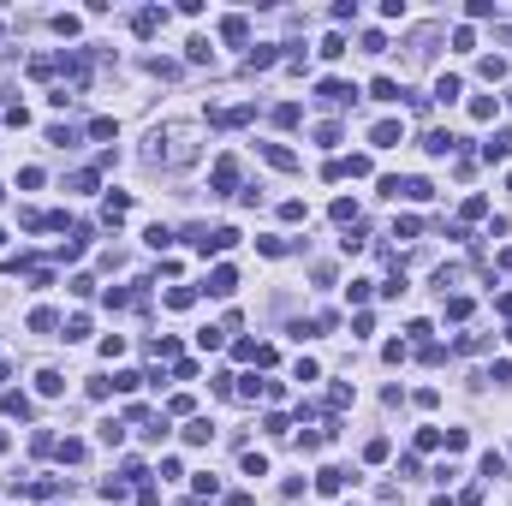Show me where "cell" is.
Wrapping results in <instances>:
<instances>
[{
	"instance_id": "1",
	"label": "cell",
	"mask_w": 512,
	"mask_h": 506,
	"mask_svg": "<svg viewBox=\"0 0 512 506\" xmlns=\"http://www.w3.org/2000/svg\"><path fill=\"white\" fill-rule=\"evenodd\" d=\"M150 161H167V167L197 161V131L191 125H161L155 138H150Z\"/></svg>"
},
{
	"instance_id": "2",
	"label": "cell",
	"mask_w": 512,
	"mask_h": 506,
	"mask_svg": "<svg viewBox=\"0 0 512 506\" xmlns=\"http://www.w3.org/2000/svg\"><path fill=\"white\" fill-rule=\"evenodd\" d=\"M197 292H209V298H233V292H239V274H233V268H214L209 286H197Z\"/></svg>"
},
{
	"instance_id": "3",
	"label": "cell",
	"mask_w": 512,
	"mask_h": 506,
	"mask_svg": "<svg viewBox=\"0 0 512 506\" xmlns=\"http://www.w3.org/2000/svg\"><path fill=\"white\" fill-rule=\"evenodd\" d=\"M209 185H214V197H226V191L239 185V161H233V155H221V161H214V179H209Z\"/></svg>"
},
{
	"instance_id": "4",
	"label": "cell",
	"mask_w": 512,
	"mask_h": 506,
	"mask_svg": "<svg viewBox=\"0 0 512 506\" xmlns=\"http://www.w3.org/2000/svg\"><path fill=\"white\" fill-rule=\"evenodd\" d=\"M352 95H357V90H352V83H340V78H328L322 90H316V101H322V108H345Z\"/></svg>"
},
{
	"instance_id": "5",
	"label": "cell",
	"mask_w": 512,
	"mask_h": 506,
	"mask_svg": "<svg viewBox=\"0 0 512 506\" xmlns=\"http://www.w3.org/2000/svg\"><path fill=\"white\" fill-rule=\"evenodd\" d=\"M345 482H357V477H352V470H340V465H322V470H316V488H322V495H340Z\"/></svg>"
},
{
	"instance_id": "6",
	"label": "cell",
	"mask_w": 512,
	"mask_h": 506,
	"mask_svg": "<svg viewBox=\"0 0 512 506\" xmlns=\"http://www.w3.org/2000/svg\"><path fill=\"white\" fill-rule=\"evenodd\" d=\"M251 101H239V108H209V125H244V120H251Z\"/></svg>"
},
{
	"instance_id": "7",
	"label": "cell",
	"mask_w": 512,
	"mask_h": 506,
	"mask_svg": "<svg viewBox=\"0 0 512 506\" xmlns=\"http://www.w3.org/2000/svg\"><path fill=\"white\" fill-rule=\"evenodd\" d=\"M370 143H375V149H393V143H405V125H399V120H382V125L370 131Z\"/></svg>"
},
{
	"instance_id": "8",
	"label": "cell",
	"mask_w": 512,
	"mask_h": 506,
	"mask_svg": "<svg viewBox=\"0 0 512 506\" xmlns=\"http://www.w3.org/2000/svg\"><path fill=\"white\" fill-rule=\"evenodd\" d=\"M483 161H512V131H494L483 143Z\"/></svg>"
},
{
	"instance_id": "9",
	"label": "cell",
	"mask_w": 512,
	"mask_h": 506,
	"mask_svg": "<svg viewBox=\"0 0 512 506\" xmlns=\"http://www.w3.org/2000/svg\"><path fill=\"white\" fill-rule=\"evenodd\" d=\"M262 161L280 167V173H292V167H298V155H292V149H280V143H262Z\"/></svg>"
},
{
	"instance_id": "10",
	"label": "cell",
	"mask_w": 512,
	"mask_h": 506,
	"mask_svg": "<svg viewBox=\"0 0 512 506\" xmlns=\"http://www.w3.org/2000/svg\"><path fill=\"white\" fill-rule=\"evenodd\" d=\"M161 24H167V12H155V6H150V12H137V19H131V30H137V36H155Z\"/></svg>"
},
{
	"instance_id": "11",
	"label": "cell",
	"mask_w": 512,
	"mask_h": 506,
	"mask_svg": "<svg viewBox=\"0 0 512 506\" xmlns=\"http://www.w3.org/2000/svg\"><path fill=\"white\" fill-rule=\"evenodd\" d=\"M36 393H42V399L66 393V376H60V369H42V376H36Z\"/></svg>"
},
{
	"instance_id": "12",
	"label": "cell",
	"mask_w": 512,
	"mask_h": 506,
	"mask_svg": "<svg viewBox=\"0 0 512 506\" xmlns=\"http://www.w3.org/2000/svg\"><path fill=\"white\" fill-rule=\"evenodd\" d=\"M387 453H393V441H387V435H370V441H363V459H370V465H382Z\"/></svg>"
},
{
	"instance_id": "13",
	"label": "cell",
	"mask_w": 512,
	"mask_h": 506,
	"mask_svg": "<svg viewBox=\"0 0 512 506\" xmlns=\"http://www.w3.org/2000/svg\"><path fill=\"white\" fill-rule=\"evenodd\" d=\"M0 411H6V417H30V399H24V393H6V387H0Z\"/></svg>"
},
{
	"instance_id": "14",
	"label": "cell",
	"mask_w": 512,
	"mask_h": 506,
	"mask_svg": "<svg viewBox=\"0 0 512 506\" xmlns=\"http://www.w3.org/2000/svg\"><path fill=\"white\" fill-rule=\"evenodd\" d=\"M54 328H60V316L48 310V304H42V310H30V334H54Z\"/></svg>"
},
{
	"instance_id": "15",
	"label": "cell",
	"mask_w": 512,
	"mask_h": 506,
	"mask_svg": "<svg viewBox=\"0 0 512 506\" xmlns=\"http://www.w3.org/2000/svg\"><path fill=\"white\" fill-rule=\"evenodd\" d=\"M328 215H334L340 227H357V202H352V197H340V202H334V209H328Z\"/></svg>"
},
{
	"instance_id": "16",
	"label": "cell",
	"mask_w": 512,
	"mask_h": 506,
	"mask_svg": "<svg viewBox=\"0 0 512 506\" xmlns=\"http://www.w3.org/2000/svg\"><path fill=\"white\" fill-rule=\"evenodd\" d=\"M221 36H226V42H244V36H251V24L233 12V19H221Z\"/></svg>"
},
{
	"instance_id": "17",
	"label": "cell",
	"mask_w": 512,
	"mask_h": 506,
	"mask_svg": "<svg viewBox=\"0 0 512 506\" xmlns=\"http://www.w3.org/2000/svg\"><path fill=\"white\" fill-rule=\"evenodd\" d=\"M370 95H375V101H399L405 90H399V83H393V78H375V83H370Z\"/></svg>"
},
{
	"instance_id": "18",
	"label": "cell",
	"mask_w": 512,
	"mask_h": 506,
	"mask_svg": "<svg viewBox=\"0 0 512 506\" xmlns=\"http://www.w3.org/2000/svg\"><path fill=\"white\" fill-rule=\"evenodd\" d=\"M191 304H197V286H173L167 292V310H191Z\"/></svg>"
},
{
	"instance_id": "19",
	"label": "cell",
	"mask_w": 512,
	"mask_h": 506,
	"mask_svg": "<svg viewBox=\"0 0 512 506\" xmlns=\"http://www.w3.org/2000/svg\"><path fill=\"white\" fill-rule=\"evenodd\" d=\"M54 453H60V465H84V453H90V447H84V441H60Z\"/></svg>"
},
{
	"instance_id": "20",
	"label": "cell",
	"mask_w": 512,
	"mask_h": 506,
	"mask_svg": "<svg viewBox=\"0 0 512 506\" xmlns=\"http://www.w3.org/2000/svg\"><path fill=\"white\" fill-rule=\"evenodd\" d=\"M209 435H214V423H209V417H197V423L185 429V441H191V447H209Z\"/></svg>"
},
{
	"instance_id": "21",
	"label": "cell",
	"mask_w": 512,
	"mask_h": 506,
	"mask_svg": "<svg viewBox=\"0 0 512 506\" xmlns=\"http://www.w3.org/2000/svg\"><path fill=\"white\" fill-rule=\"evenodd\" d=\"M459 90H465V83H459L453 72H447V78H435V101H459Z\"/></svg>"
},
{
	"instance_id": "22",
	"label": "cell",
	"mask_w": 512,
	"mask_h": 506,
	"mask_svg": "<svg viewBox=\"0 0 512 506\" xmlns=\"http://www.w3.org/2000/svg\"><path fill=\"white\" fill-rule=\"evenodd\" d=\"M185 60H197V66H203V60H214V48H209V36H191V42H185Z\"/></svg>"
},
{
	"instance_id": "23",
	"label": "cell",
	"mask_w": 512,
	"mask_h": 506,
	"mask_svg": "<svg viewBox=\"0 0 512 506\" xmlns=\"http://www.w3.org/2000/svg\"><path fill=\"white\" fill-rule=\"evenodd\" d=\"M417 232H423L417 215H399V221H393V239H417Z\"/></svg>"
},
{
	"instance_id": "24",
	"label": "cell",
	"mask_w": 512,
	"mask_h": 506,
	"mask_svg": "<svg viewBox=\"0 0 512 506\" xmlns=\"http://www.w3.org/2000/svg\"><path fill=\"white\" fill-rule=\"evenodd\" d=\"M345 405H352V387L334 381V387H328V411H345Z\"/></svg>"
},
{
	"instance_id": "25",
	"label": "cell",
	"mask_w": 512,
	"mask_h": 506,
	"mask_svg": "<svg viewBox=\"0 0 512 506\" xmlns=\"http://www.w3.org/2000/svg\"><path fill=\"white\" fill-rule=\"evenodd\" d=\"M483 477H494V482L506 477V453H483Z\"/></svg>"
},
{
	"instance_id": "26",
	"label": "cell",
	"mask_w": 512,
	"mask_h": 506,
	"mask_svg": "<svg viewBox=\"0 0 512 506\" xmlns=\"http://www.w3.org/2000/svg\"><path fill=\"white\" fill-rule=\"evenodd\" d=\"M274 60H280V48H251V72H268Z\"/></svg>"
},
{
	"instance_id": "27",
	"label": "cell",
	"mask_w": 512,
	"mask_h": 506,
	"mask_svg": "<svg viewBox=\"0 0 512 506\" xmlns=\"http://www.w3.org/2000/svg\"><path fill=\"white\" fill-rule=\"evenodd\" d=\"M60 340H90V316H72V322H66V334Z\"/></svg>"
},
{
	"instance_id": "28",
	"label": "cell",
	"mask_w": 512,
	"mask_h": 506,
	"mask_svg": "<svg viewBox=\"0 0 512 506\" xmlns=\"http://www.w3.org/2000/svg\"><path fill=\"white\" fill-rule=\"evenodd\" d=\"M494 108H501L494 95H476V101H471V120H494Z\"/></svg>"
},
{
	"instance_id": "29",
	"label": "cell",
	"mask_w": 512,
	"mask_h": 506,
	"mask_svg": "<svg viewBox=\"0 0 512 506\" xmlns=\"http://www.w3.org/2000/svg\"><path fill=\"white\" fill-rule=\"evenodd\" d=\"M137 381H143L137 369H120V376H113V393H137Z\"/></svg>"
},
{
	"instance_id": "30",
	"label": "cell",
	"mask_w": 512,
	"mask_h": 506,
	"mask_svg": "<svg viewBox=\"0 0 512 506\" xmlns=\"http://www.w3.org/2000/svg\"><path fill=\"white\" fill-rule=\"evenodd\" d=\"M459 215H465V221H483V215H489V197H465V209H459Z\"/></svg>"
},
{
	"instance_id": "31",
	"label": "cell",
	"mask_w": 512,
	"mask_h": 506,
	"mask_svg": "<svg viewBox=\"0 0 512 506\" xmlns=\"http://www.w3.org/2000/svg\"><path fill=\"white\" fill-rule=\"evenodd\" d=\"M447 316H453V322H465V316H471V298L453 292V298H447Z\"/></svg>"
},
{
	"instance_id": "32",
	"label": "cell",
	"mask_w": 512,
	"mask_h": 506,
	"mask_svg": "<svg viewBox=\"0 0 512 506\" xmlns=\"http://www.w3.org/2000/svg\"><path fill=\"white\" fill-rule=\"evenodd\" d=\"M221 340H226V328H203V334H197V346H203V351H221Z\"/></svg>"
},
{
	"instance_id": "33",
	"label": "cell",
	"mask_w": 512,
	"mask_h": 506,
	"mask_svg": "<svg viewBox=\"0 0 512 506\" xmlns=\"http://www.w3.org/2000/svg\"><path fill=\"white\" fill-rule=\"evenodd\" d=\"M143 239H150V250H167V244H173V232H167V227H161V221H155L150 232H143Z\"/></svg>"
},
{
	"instance_id": "34",
	"label": "cell",
	"mask_w": 512,
	"mask_h": 506,
	"mask_svg": "<svg viewBox=\"0 0 512 506\" xmlns=\"http://www.w3.org/2000/svg\"><path fill=\"white\" fill-rule=\"evenodd\" d=\"M95 435H102V441H108V447H120V441H125V423H113V417H108V423H102V429H95Z\"/></svg>"
},
{
	"instance_id": "35",
	"label": "cell",
	"mask_w": 512,
	"mask_h": 506,
	"mask_svg": "<svg viewBox=\"0 0 512 506\" xmlns=\"http://www.w3.org/2000/svg\"><path fill=\"white\" fill-rule=\"evenodd\" d=\"M483 78H489V83H501V78H506V60H501V54H489V60H483Z\"/></svg>"
},
{
	"instance_id": "36",
	"label": "cell",
	"mask_w": 512,
	"mask_h": 506,
	"mask_svg": "<svg viewBox=\"0 0 512 506\" xmlns=\"http://www.w3.org/2000/svg\"><path fill=\"white\" fill-rule=\"evenodd\" d=\"M244 477H268V459H262V453H244Z\"/></svg>"
},
{
	"instance_id": "37",
	"label": "cell",
	"mask_w": 512,
	"mask_h": 506,
	"mask_svg": "<svg viewBox=\"0 0 512 506\" xmlns=\"http://www.w3.org/2000/svg\"><path fill=\"white\" fill-rule=\"evenodd\" d=\"M90 138L108 143V138H120V125H113V120H90Z\"/></svg>"
},
{
	"instance_id": "38",
	"label": "cell",
	"mask_w": 512,
	"mask_h": 506,
	"mask_svg": "<svg viewBox=\"0 0 512 506\" xmlns=\"http://www.w3.org/2000/svg\"><path fill=\"white\" fill-rule=\"evenodd\" d=\"M60 441H54V435H48V429H36V435H30V453H54Z\"/></svg>"
},
{
	"instance_id": "39",
	"label": "cell",
	"mask_w": 512,
	"mask_h": 506,
	"mask_svg": "<svg viewBox=\"0 0 512 506\" xmlns=\"http://www.w3.org/2000/svg\"><path fill=\"white\" fill-rule=\"evenodd\" d=\"M226 506H256V500L244 495V488H233V495H226Z\"/></svg>"
},
{
	"instance_id": "40",
	"label": "cell",
	"mask_w": 512,
	"mask_h": 506,
	"mask_svg": "<svg viewBox=\"0 0 512 506\" xmlns=\"http://www.w3.org/2000/svg\"><path fill=\"white\" fill-rule=\"evenodd\" d=\"M494 310H501V316H512V292H501V304H494Z\"/></svg>"
},
{
	"instance_id": "41",
	"label": "cell",
	"mask_w": 512,
	"mask_h": 506,
	"mask_svg": "<svg viewBox=\"0 0 512 506\" xmlns=\"http://www.w3.org/2000/svg\"><path fill=\"white\" fill-rule=\"evenodd\" d=\"M494 262H501V268H512V244H506V250H501V257H494Z\"/></svg>"
},
{
	"instance_id": "42",
	"label": "cell",
	"mask_w": 512,
	"mask_h": 506,
	"mask_svg": "<svg viewBox=\"0 0 512 506\" xmlns=\"http://www.w3.org/2000/svg\"><path fill=\"white\" fill-rule=\"evenodd\" d=\"M6 447H12V435H6V429H0V453H6Z\"/></svg>"
},
{
	"instance_id": "43",
	"label": "cell",
	"mask_w": 512,
	"mask_h": 506,
	"mask_svg": "<svg viewBox=\"0 0 512 506\" xmlns=\"http://www.w3.org/2000/svg\"><path fill=\"white\" fill-rule=\"evenodd\" d=\"M6 376H12V363H6V358H0V381H6Z\"/></svg>"
},
{
	"instance_id": "44",
	"label": "cell",
	"mask_w": 512,
	"mask_h": 506,
	"mask_svg": "<svg viewBox=\"0 0 512 506\" xmlns=\"http://www.w3.org/2000/svg\"><path fill=\"white\" fill-rule=\"evenodd\" d=\"M0 244H6V232H0Z\"/></svg>"
},
{
	"instance_id": "45",
	"label": "cell",
	"mask_w": 512,
	"mask_h": 506,
	"mask_svg": "<svg viewBox=\"0 0 512 506\" xmlns=\"http://www.w3.org/2000/svg\"><path fill=\"white\" fill-rule=\"evenodd\" d=\"M0 197H6V191H0Z\"/></svg>"
},
{
	"instance_id": "46",
	"label": "cell",
	"mask_w": 512,
	"mask_h": 506,
	"mask_svg": "<svg viewBox=\"0 0 512 506\" xmlns=\"http://www.w3.org/2000/svg\"><path fill=\"white\" fill-rule=\"evenodd\" d=\"M506 340H512V334H506Z\"/></svg>"
}]
</instances>
